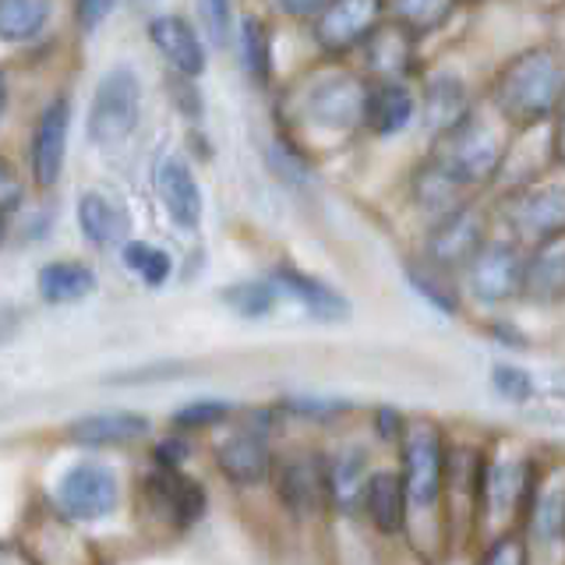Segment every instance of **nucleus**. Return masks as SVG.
Masks as SVG:
<instances>
[{
  "label": "nucleus",
  "instance_id": "4",
  "mask_svg": "<svg viewBox=\"0 0 565 565\" xmlns=\"http://www.w3.org/2000/svg\"><path fill=\"white\" fill-rule=\"evenodd\" d=\"M488 435L467 424H449L446 441V488H441V516H446L449 552L470 555L477 544V499H481V467Z\"/></svg>",
  "mask_w": 565,
  "mask_h": 565
},
{
  "label": "nucleus",
  "instance_id": "26",
  "mask_svg": "<svg viewBox=\"0 0 565 565\" xmlns=\"http://www.w3.org/2000/svg\"><path fill=\"white\" fill-rule=\"evenodd\" d=\"M149 40L159 53H163V61L173 67V75L199 78L209 64L202 35L194 32V25L181 14H156L149 22Z\"/></svg>",
  "mask_w": 565,
  "mask_h": 565
},
{
  "label": "nucleus",
  "instance_id": "11",
  "mask_svg": "<svg viewBox=\"0 0 565 565\" xmlns=\"http://www.w3.org/2000/svg\"><path fill=\"white\" fill-rule=\"evenodd\" d=\"M523 258L526 247L516 241H484V247L470 258V265L459 273V294L488 311L509 308L520 300L523 290Z\"/></svg>",
  "mask_w": 565,
  "mask_h": 565
},
{
  "label": "nucleus",
  "instance_id": "33",
  "mask_svg": "<svg viewBox=\"0 0 565 565\" xmlns=\"http://www.w3.org/2000/svg\"><path fill=\"white\" fill-rule=\"evenodd\" d=\"M120 262H124V269H128L141 287H149V290H163L173 279V258H170L167 247H159V244L128 237L120 244Z\"/></svg>",
  "mask_w": 565,
  "mask_h": 565
},
{
  "label": "nucleus",
  "instance_id": "10",
  "mask_svg": "<svg viewBox=\"0 0 565 565\" xmlns=\"http://www.w3.org/2000/svg\"><path fill=\"white\" fill-rule=\"evenodd\" d=\"M14 541L25 547L32 565H103L99 544L85 534V526L53 512L46 499L29 509Z\"/></svg>",
  "mask_w": 565,
  "mask_h": 565
},
{
  "label": "nucleus",
  "instance_id": "25",
  "mask_svg": "<svg viewBox=\"0 0 565 565\" xmlns=\"http://www.w3.org/2000/svg\"><path fill=\"white\" fill-rule=\"evenodd\" d=\"M364 85L350 75H332L326 82H318L308 93V120H315L318 128L343 131L353 128L358 120H364Z\"/></svg>",
  "mask_w": 565,
  "mask_h": 565
},
{
  "label": "nucleus",
  "instance_id": "8",
  "mask_svg": "<svg viewBox=\"0 0 565 565\" xmlns=\"http://www.w3.org/2000/svg\"><path fill=\"white\" fill-rule=\"evenodd\" d=\"M565 99V61L552 50H530L499 78V106L509 120L537 124Z\"/></svg>",
  "mask_w": 565,
  "mask_h": 565
},
{
  "label": "nucleus",
  "instance_id": "17",
  "mask_svg": "<svg viewBox=\"0 0 565 565\" xmlns=\"http://www.w3.org/2000/svg\"><path fill=\"white\" fill-rule=\"evenodd\" d=\"M358 523L382 544H403V534H406V491H403L396 463H379L375 470H371L364 494H361Z\"/></svg>",
  "mask_w": 565,
  "mask_h": 565
},
{
  "label": "nucleus",
  "instance_id": "54",
  "mask_svg": "<svg viewBox=\"0 0 565 565\" xmlns=\"http://www.w3.org/2000/svg\"><path fill=\"white\" fill-rule=\"evenodd\" d=\"M8 110V78H4V71H0V117H4Z\"/></svg>",
  "mask_w": 565,
  "mask_h": 565
},
{
  "label": "nucleus",
  "instance_id": "15",
  "mask_svg": "<svg viewBox=\"0 0 565 565\" xmlns=\"http://www.w3.org/2000/svg\"><path fill=\"white\" fill-rule=\"evenodd\" d=\"M152 435H156V420L141 411H93L71 417L61 428V438L67 446L82 452L131 449L138 441H149Z\"/></svg>",
  "mask_w": 565,
  "mask_h": 565
},
{
  "label": "nucleus",
  "instance_id": "14",
  "mask_svg": "<svg viewBox=\"0 0 565 565\" xmlns=\"http://www.w3.org/2000/svg\"><path fill=\"white\" fill-rule=\"evenodd\" d=\"M488 241V230H484V220L481 212L473 205H456L446 216H438L428 230V237H424V252L420 258L435 265V269L449 273L459 279V273L467 269L470 258L481 252Z\"/></svg>",
  "mask_w": 565,
  "mask_h": 565
},
{
  "label": "nucleus",
  "instance_id": "38",
  "mask_svg": "<svg viewBox=\"0 0 565 565\" xmlns=\"http://www.w3.org/2000/svg\"><path fill=\"white\" fill-rule=\"evenodd\" d=\"M361 424H364V435L371 438V446L385 449V452H396L406 424H411V414L396 403H375L361 414Z\"/></svg>",
  "mask_w": 565,
  "mask_h": 565
},
{
  "label": "nucleus",
  "instance_id": "1",
  "mask_svg": "<svg viewBox=\"0 0 565 565\" xmlns=\"http://www.w3.org/2000/svg\"><path fill=\"white\" fill-rule=\"evenodd\" d=\"M446 441L449 424L435 414H411V424L393 452L406 491V534L403 547L420 565H441L452 558L441 516V488H446Z\"/></svg>",
  "mask_w": 565,
  "mask_h": 565
},
{
  "label": "nucleus",
  "instance_id": "6",
  "mask_svg": "<svg viewBox=\"0 0 565 565\" xmlns=\"http://www.w3.org/2000/svg\"><path fill=\"white\" fill-rule=\"evenodd\" d=\"M124 502H128L124 499V477L117 473V467L93 456L67 463L46 494V505L78 526H96L114 520L124 509Z\"/></svg>",
  "mask_w": 565,
  "mask_h": 565
},
{
  "label": "nucleus",
  "instance_id": "23",
  "mask_svg": "<svg viewBox=\"0 0 565 565\" xmlns=\"http://www.w3.org/2000/svg\"><path fill=\"white\" fill-rule=\"evenodd\" d=\"M156 194H159V202H163L173 226L188 230V234H194V230L202 226L205 199H202V188L194 181V173L184 159L167 156L163 163H156Z\"/></svg>",
  "mask_w": 565,
  "mask_h": 565
},
{
  "label": "nucleus",
  "instance_id": "24",
  "mask_svg": "<svg viewBox=\"0 0 565 565\" xmlns=\"http://www.w3.org/2000/svg\"><path fill=\"white\" fill-rule=\"evenodd\" d=\"M276 411L282 414V420L290 424H300V428L308 431H343L350 424L361 420V403H353L347 396H322V393H287L273 399Z\"/></svg>",
  "mask_w": 565,
  "mask_h": 565
},
{
  "label": "nucleus",
  "instance_id": "5",
  "mask_svg": "<svg viewBox=\"0 0 565 565\" xmlns=\"http://www.w3.org/2000/svg\"><path fill=\"white\" fill-rule=\"evenodd\" d=\"M273 505L282 520L297 530L329 526V499H326V467L322 441H279L269 488Z\"/></svg>",
  "mask_w": 565,
  "mask_h": 565
},
{
  "label": "nucleus",
  "instance_id": "42",
  "mask_svg": "<svg viewBox=\"0 0 565 565\" xmlns=\"http://www.w3.org/2000/svg\"><path fill=\"white\" fill-rule=\"evenodd\" d=\"M199 456V438L170 431L149 438V467H163V470H188L191 459Z\"/></svg>",
  "mask_w": 565,
  "mask_h": 565
},
{
  "label": "nucleus",
  "instance_id": "27",
  "mask_svg": "<svg viewBox=\"0 0 565 565\" xmlns=\"http://www.w3.org/2000/svg\"><path fill=\"white\" fill-rule=\"evenodd\" d=\"M78 230L99 252H114V247H120L131 237V216L110 194L85 191L78 199Z\"/></svg>",
  "mask_w": 565,
  "mask_h": 565
},
{
  "label": "nucleus",
  "instance_id": "29",
  "mask_svg": "<svg viewBox=\"0 0 565 565\" xmlns=\"http://www.w3.org/2000/svg\"><path fill=\"white\" fill-rule=\"evenodd\" d=\"M406 282H411V290L424 300L428 308H435L438 315L446 318H456L463 311V294H459V279L435 269L424 258H414L406 262Z\"/></svg>",
  "mask_w": 565,
  "mask_h": 565
},
{
  "label": "nucleus",
  "instance_id": "13",
  "mask_svg": "<svg viewBox=\"0 0 565 565\" xmlns=\"http://www.w3.org/2000/svg\"><path fill=\"white\" fill-rule=\"evenodd\" d=\"M141 117V82L131 67H110L88 103V138L99 149H117L131 138Z\"/></svg>",
  "mask_w": 565,
  "mask_h": 565
},
{
  "label": "nucleus",
  "instance_id": "50",
  "mask_svg": "<svg viewBox=\"0 0 565 565\" xmlns=\"http://www.w3.org/2000/svg\"><path fill=\"white\" fill-rule=\"evenodd\" d=\"M22 329V311L14 305H0V347H8Z\"/></svg>",
  "mask_w": 565,
  "mask_h": 565
},
{
  "label": "nucleus",
  "instance_id": "3",
  "mask_svg": "<svg viewBox=\"0 0 565 565\" xmlns=\"http://www.w3.org/2000/svg\"><path fill=\"white\" fill-rule=\"evenodd\" d=\"M131 509L138 530L156 541H177L209 516V488L191 470L146 467L135 481Z\"/></svg>",
  "mask_w": 565,
  "mask_h": 565
},
{
  "label": "nucleus",
  "instance_id": "46",
  "mask_svg": "<svg viewBox=\"0 0 565 565\" xmlns=\"http://www.w3.org/2000/svg\"><path fill=\"white\" fill-rule=\"evenodd\" d=\"M269 163L276 167V173L282 177V181H290V184H305L308 177H311L305 159H300L297 152H290V149H282V146H273V159H269Z\"/></svg>",
  "mask_w": 565,
  "mask_h": 565
},
{
  "label": "nucleus",
  "instance_id": "34",
  "mask_svg": "<svg viewBox=\"0 0 565 565\" xmlns=\"http://www.w3.org/2000/svg\"><path fill=\"white\" fill-rule=\"evenodd\" d=\"M223 308H230L237 318H247V322H262L279 308V290L273 287V279H237L226 282L220 290Z\"/></svg>",
  "mask_w": 565,
  "mask_h": 565
},
{
  "label": "nucleus",
  "instance_id": "53",
  "mask_svg": "<svg viewBox=\"0 0 565 565\" xmlns=\"http://www.w3.org/2000/svg\"><path fill=\"white\" fill-rule=\"evenodd\" d=\"M555 146H558V159L565 163V114H562V120H558V138H555Z\"/></svg>",
  "mask_w": 565,
  "mask_h": 565
},
{
  "label": "nucleus",
  "instance_id": "36",
  "mask_svg": "<svg viewBox=\"0 0 565 565\" xmlns=\"http://www.w3.org/2000/svg\"><path fill=\"white\" fill-rule=\"evenodd\" d=\"M53 0H0V40L25 43L43 32Z\"/></svg>",
  "mask_w": 565,
  "mask_h": 565
},
{
  "label": "nucleus",
  "instance_id": "47",
  "mask_svg": "<svg viewBox=\"0 0 565 565\" xmlns=\"http://www.w3.org/2000/svg\"><path fill=\"white\" fill-rule=\"evenodd\" d=\"M170 88H173L177 106H181V114H184L188 120H202V96H199V88H194V78L173 75V78H170Z\"/></svg>",
  "mask_w": 565,
  "mask_h": 565
},
{
  "label": "nucleus",
  "instance_id": "39",
  "mask_svg": "<svg viewBox=\"0 0 565 565\" xmlns=\"http://www.w3.org/2000/svg\"><path fill=\"white\" fill-rule=\"evenodd\" d=\"M470 565H530L526 544L520 530H502V534H488L470 547Z\"/></svg>",
  "mask_w": 565,
  "mask_h": 565
},
{
  "label": "nucleus",
  "instance_id": "40",
  "mask_svg": "<svg viewBox=\"0 0 565 565\" xmlns=\"http://www.w3.org/2000/svg\"><path fill=\"white\" fill-rule=\"evenodd\" d=\"M424 110H428V120L441 131H449L452 124L463 120L467 117V99H463V88H459V82L438 78L428 88V96H424Z\"/></svg>",
  "mask_w": 565,
  "mask_h": 565
},
{
  "label": "nucleus",
  "instance_id": "48",
  "mask_svg": "<svg viewBox=\"0 0 565 565\" xmlns=\"http://www.w3.org/2000/svg\"><path fill=\"white\" fill-rule=\"evenodd\" d=\"M209 29L216 43H230V25H234V0H205Z\"/></svg>",
  "mask_w": 565,
  "mask_h": 565
},
{
  "label": "nucleus",
  "instance_id": "9",
  "mask_svg": "<svg viewBox=\"0 0 565 565\" xmlns=\"http://www.w3.org/2000/svg\"><path fill=\"white\" fill-rule=\"evenodd\" d=\"M358 424H350L343 431H332L329 441H322L326 499H329L332 523H358L364 484L371 470L379 467V449L371 446V438L364 431H353Z\"/></svg>",
  "mask_w": 565,
  "mask_h": 565
},
{
  "label": "nucleus",
  "instance_id": "2",
  "mask_svg": "<svg viewBox=\"0 0 565 565\" xmlns=\"http://www.w3.org/2000/svg\"><path fill=\"white\" fill-rule=\"evenodd\" d=\"M544 449L520 435H488L477 499V541L502 530H516L530 491L537 484Z\"/></svg>",
  "mask_w": 565,
  "mask_h": 565
},
{
  "label": "nucleus",
  "instance_id": "28",
  "mask_svg": "<svg viewBox=\"0 0 565 565\" xmlns=\"http://www.w3.org/2000/svg\"><path fill=\"white\" fill-rule=\"evenodd\" d=\"M99 279L93 265H85L78 258H57L46 262L40 273H35V294H40L43 305L50 308H67V305H82L96 294Z\"/></svg>",
  "mask_w": 565,
  "mask_h": 565
},
{
  "label": "nucleus",
  "instance_id": "19",
  "mask_svg": "<svg viewBox=\"0 0 565 565\" xmlns=\"http://www.w3.org/2000/svg\"><path fill=\"white\" fill-rule=\"evenodd\" d=\"M269 279H273V287L279 290V297L297 300V305L305 308L315 322H322V326L350 322L353 305L347 300V294H340L332 287V282L318 279V276L297 269V265H287V262H279L276 269L269 273Z\"/></svg>",
  "mask_w": 565,
  "mask_h": 565
},
{
  "label": "nucleus",
  "instance_id": "32",
  "mask_svg": "<svg viewBox=\"0 0 565 565\" xmlns=\"http://www.w3.org/2000/svg\"><path fill=\"white\" fill-rule=\"evenodd\" d=\"M237 411H241V403H234V399H223V396H199V399H188V403L177 406V411L167 417V428L199 438V435H205V431L226 428V424L237 417Z\"/></svg>",
  "mask_w": 565,
  "mask_h": 565
},
{
  "label": "nucleus",
  "instance_id": "20",
  "mask_svg": "<svg viewBox=\"0 0 565 565\" xmlns=\"http://www.w3.org/2000/svg\"><path fill=\"white\" fill-rule=\"evenodd\" d=\"M382 18V0H329L315 14V40L329 53L353 50L358 43H367Z\"/></svg>",
  "mask_w": 565,
  "mask_h": 565
},
{
  "label": "nucleus",
  "instance_id": "41",
  "mask_svg": "<svg viewBox=\"0 0 565 565\" xmlns=\"http://www.w3.org/2000/svg\"><path fill=\"white\" fill-rule=\"evenodd\" d=\"M406 32H431L452 14V0H388Z\"/></svg>",
  "mask_w": 565,
  "mask_h": 565
},
{
  "label": "nucleus",
  "instance_id": "45",
  "mask_svg": "<svg viewBox=\"0 0 565 565\" xmlns=\"http://www.w3.org/2000/svg\"><path fill=\"white\" fill-rule=\"evenodd\" d=\"M114 8H117V0H75V22L88 35L114 14Z\"/></svg>",
  "mask_w": 565,
  "mask_h": 565
},
{
  "label": "nucleus",
  "instance_id": "30",
  "mask_svg": "<svg viewBox=\"0 0 565 565\" xmlns=\"http://www.w3.org/2000/svg\"><path fill=\"white\" fill-rule=\"evenodd\" d=\"M414 117V96L403 85L385 82L364 96V124L375 135H396Z\"/></svg>",
  "mask_w": 565,
  "mask_h": 565
},
{
  "label": "nucleus",
  "instance_id": "12",
  "mask_svg": "<svg viewBox=\"0 0 565 565\" xmlns=\"http://www.w3.org/2000/svg\"><path fill=\"white\" fill-rule=\"evenodd\" d=\"M279 441L282 438H269L262 431L244 428L241 420H230L226 435L212 441V449H209L212 470H216L220 481L237 494L265 491L273 477Z\"/></svg>",
  "mask_w": 565,
  "mask_h": 565
},
{
  "label": "nucleus",
  "instance_id": "35",
  "mask_svg": "<svg viewBox=\"0 0 565 565\" xmlns=\"http://www.w3.org/2000/svg\"><path fill=\"white\" fill-rule=\"evenodd\" d=\"M194 371H199V367H194L191 361H181V358H156V361H141L135 367H117L103 382L114 385V388H146V385H170V382L191 379Z\"/></svg>",
  "mask_w": 565,
  "mask_h": 565
},
{
  "label": "nucleus",
  "instance_id": "22",
  "mask_svg": "<svg viewBox=\"0 0 565 565\" xmlns=\"http://www.w3.org/2000/svg\"><path fill=\"white\" fill-rule=\"evenodd\" d=\"M67 131H71V103L67 96H57L43 106L32 131V177L40 188H53L61 181L64 156H67Z\"/></svg>",
  "mask_w": 565,
  "mask_h": 565
},
{
  "label": "nucleus",
  "instance_id": "52",
  "mask_svg": "<svg viewBox=\"0 0 565 565\" xmlns=\"http://www.w3.org/2000/svg\"><path fill=\"white\" fill-rule=\"evenodd\" d=\"M0 565H32V558L14 537H0Z\"/></svg>",
  "mask_w": 565,
  "mask_h": 565
},
{
  "label": "nucleus",
  "instance_id": "16",
  "mask_svg": "<svg viewBox=\"0 0 565 565\" xmlns=\"http://www.w3.org/2000/svg\"><path fill=\"white\" fill-rule=\"evenodd\" d=\"M441 135H446V146L438 149L435 167L452 184L470 188L494 177V170H499V141H494L488 128H477V124H470V117H463Z\"/></svg>",
  "mask_w": 565,
  "mask_h": 565
},
{
  "label": "nucleus",
  "instance_id": "55",
  "mask_svg": "<svg viewBox=\"0 0 565 565\" xmlns=\"http://www.w3.org/2000/svg\"><path fill=\"white\" fill-rule=\"evenodd\" d=\"M4 241H8V220L0 216V244H4Z\"/></svg>",
  "mask_w": 565,
  "mask_h": 565
},
{
  "label": "nucleus",
  "instance_id": "37",
  "mask_svg": "<svg viewBox=\"0 0 565 565\" xmlns=\"http://www.w3.org/2000/svg\"><path fill=\"white\" fill-rule=\"evenodd\" d=\"M241 61H244V71L252 75L255 85H269V78H273V35H269V25L255 14H247L241 22Z\"/></svg>",
  "mask_w": 565,
  "mask_h": 565
},
{
  "label": "nucleus",
  "instance_id": "21",
  "mask_svg": "<svg viewBox=\"0 0 565 565\" xmlns=\"http://www.w3.org/2000/svg\"><path fill=\"white\" fill-rule=\"evenodd\" d=\"M520 300L534 308L565 305V234L526 247Z\"/></svg>",
  "mask_w": 565,
  "mask_h": 565
},
{
  "label": "nucleus",
  "instance_id": "44",
  "mask_svg": "<svg viewBox=\"0 0 565 565\" xmlns=\"http://www.w3.org/2000/svg\"><path fill=\"white\" fill-rule=\"evenodd\" d=\"M25 202V181L22 173H18V167L11 163L8 156H0V216H11V212H18Z\"/></svg>",
  "mask_w": 565,
  "mask_h": 565
},
{
  "label": "nucleus",
  "instance_id": "7",
  "mask_svg": "<svg viewBox=\"0 0 565 565\" xmlns=\"http://www.w3.org/2000/svg\"><path fill=\"white\" fill-rule=\"evenodd\" d=\"M530 565H565V456L544 449L537 484L520 516Z\"/></svg>",
  "mask_w": 565,
  "mask_h": 565
},
{
  "label": "nucleus",
  "instance_id": "31",
  "mask_svg": "<svg viewBox=\"0 0 565 565\" xmlns=\"http://www.w3.org/2000/svg\"><path fill=\"white\" fill-rule=\"evenodd\" d=\"M488 388H491V396L512 406V411H526V406H534L541 396H544V388H541V379L530 371L526 364L520 361H494L488 367Z\"/></svg>",
  "mask_w": 565,
  "mask_h": 565
},
{
  "label": "nucleus",
  "instance_id": "51",
  "mask_svg": "<svg viewBox=\"0 0 565 565\" xmlns=\"http://www.w3.org/2000/svg\"><path fill=\"white\" fill-rule=\"evenodd\" d=\"M276 4L282 8V14H290V18H315L329 4V0H276Z\"/></svg>",
  "mask_w": 565,
  "mask_h": 565
},
{
  "label": "nucleus",
  "instance_id": "43",
  "mask_svg": "<svg viewBox=\"0 0 565 565\" xmlns=\"http://www.w3.org/2000/svg\"><path fill=\"white\" fill-rule=\"evenodd\" d=\"M367 57L379 71L385 75H396V67H403L411 61V46H406V35L403 32H379V35H367Z\"/></svg>",
  "mask_w": 565,
  "mask_h": 565
},
{
  "label": "nucleus",
  "instance_id": "49",
  "mask_svg": "<svg viewBox=\"0 0 565 565\" xmlns=\"http://www.w3.org/2000/svg\"><path fill=\"white\" fill-rule=\"evenodd\" d=\"M488 335H491V340L499 343L502 350H509V353H523V350H530V335H523L520 326L505 322V318H499V322H491V326H488Z\"/></svg>",
  "mask_w": 565,
  "mask_h": 565
},
{
  "label": "nucleus",
  "instance_id": "18",
  "mask_svg": "<svg viewBox=\"0 0 565 565\" xmlns=\"http://www.w3.org/2000/svg\"><path fill=\"white\" fill-rule=\"evenodd\" d=\"M505 226L512 230V241L523 247H534L547 237L565 234V188L544 184L509 199Z\"/></svg>",
  "mask_w": 565,
  "mask_h": 565
}]
</instances>
